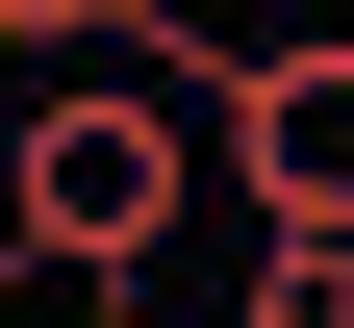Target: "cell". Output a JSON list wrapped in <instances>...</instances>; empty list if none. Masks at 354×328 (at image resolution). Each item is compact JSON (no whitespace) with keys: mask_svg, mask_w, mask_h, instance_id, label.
Segmentation results:
<instances>
[{"mask_svg":"<svg viewBox=\"0 0 354 328\" xmlns=\"http://www.w3.org/2000/svg\"><path fill=\"white\" fill-rule=\"evenodd\" d=\"M177 202H203V102H177L152 51H76L51 102L0 126V278H51V303H102V328H152Z\"/></svg>","mask_w":354,"mask_h":328,"instance_id":"obj_1","label":"cell"},{"mask_svg":"<svg viewBox=\"0 0 354 328\" xmlns=\"http://www.w3.org/2000/svg\"><path fill=\"white\" fill-rule=\"evenodd\" d=\"M177 102H203V177L253 227H354V26H228Z\"/></svg>","mask_w":354,"mask_h":328,"instance_id":"obj_2","label":"cell"},{"mask_svg":"<svg viewBox=\"0 0 354 328\" xmlns=\"http://www.w3.org/2000/svg\"><path fill=\"white\" fill-rule=\"evenodd\" d=\"M127 26H152V0H0V51H51V76H76V51H127Z\"/></svg>","mask_w":354,"mask_h":328,"instance_id":"obj_3","label":"cell"},{"mask_svg":"<svg viewBox=\"0 0 354 328\" xmlns=\"http://www.w3.org/2000/svg\"><path fill=\"white\" fill-rule=\"evenodd\" d=\"M329 26H354V0H329Z\"/></svg>","mask_w":354,"mask_h":328,"instance_id":"obj_4","label":"cell"}]
</instances>
